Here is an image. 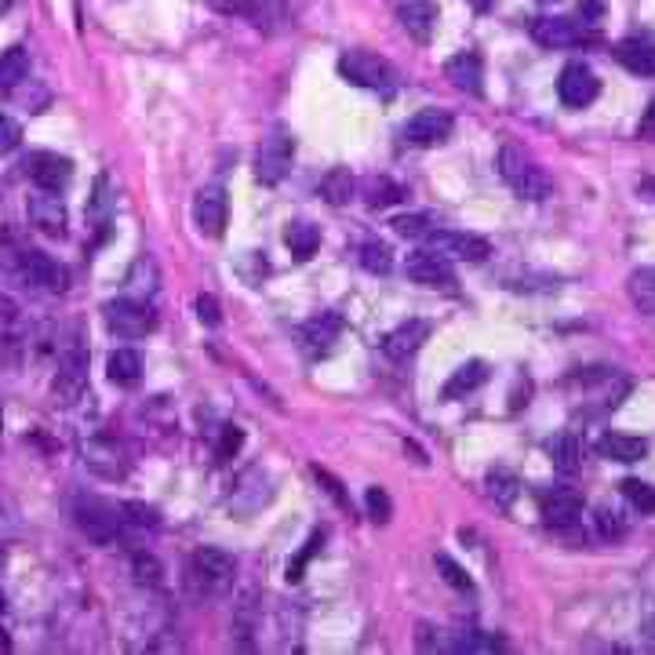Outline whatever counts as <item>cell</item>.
I'll return each instance as SVG.
<instances>
[{"label": "cell", "mask_w": 655, "mask_h": 655, "mask_svg": "<svg viewBox=\"0 0 655 655\" xmlns=\"http://www.w3.org/2000/svg\"><path fill=\"white\" fill-rule=\"evenodd\" d=\"M30 77V55H26V48H8L0 51V88H15V84H22Z\"/></svg>", "instance_id": "obj_31"}, {"label": "cell", "mask_w": 655, "mask_h": 655, "mask_svg": "<svg viewBox=\"0 0 655 655\" xmlns=\"http://www.w3.org/2000/svg\"><path fill=\"white\" fill-rule=\"evenodd\" d=\"M102 321H106L110 335H117V339H146L157 328V313L150 310V303L128 295V299L102 306Z\"/></svg>", "instance_id": "obj_4"}, {"label": "cell", "mask_w": 655, "mask_h": 655, "mask_svg": "<svg viewBox=\"0 0 655 655\" xmlns=\"http://www.w3.org/2000/svg\"><path fill=\"white\" fill-rule=\"evenodd\" d=\"M353 190H357V179L350 175V168H332V172L321 179V197L328 204H335V208H339V204H350Z\"/></svg>", "instance_id": "obj_32"}, {"label": "cell", "mask_w": 655, "mask_h": 655, "mask_svg": "<svg viewBox=\"0 0 655 655\" xmlns=\"http://www.w3.org/2000/svg\"><path fill=\"white\" fill-rule=\"evenodd\" d=\"M321 543H324V535H321V532H313V535H310V543H306L303 550H299V557H295L292 565H288V583H299V579H303V568L310 565V557L317 554V550H321Z\"/></svg>", "instance_id": "obj_45"}, {"label": "cell", "mask_w": 655, "mask_h": 655, "mask_svg": "<svg viewBox=\"0 0 655 655\" xmlns=\"http://www.w3.org/2000/svg\"><path fill=\"white\" fill-rule=\"evenodd\" d=\"M0 430H4V404H0Z\"/></svg>", "instance_id": "obj_57"}, {"label": "cell", "mask_w": 655, "mask_h": 655, "mask_svg": "<svg viewBox=\"0 0 655 655\" xmlns=\"http://www.w3.org/2000/svg\"><path fill=\"white\" fill-rule=\"evenodd\" d=\"M226 215H230V201H226V190L222 186H204L193 201V222L204 237H222L226 230Z\"/></svg>", "instance_id": "obj_17"}, {"label": "cell", "mask_w": 655, "mask_h": 655, "mask_svg": "<svg viewBox=\"0 0 655 655\" xmlns=\"http://www.w3.org/2000/svg\"><path fill=\"white\" fill-rule=\"evenodd\" d=\"M4 565H8V550L0 546V572H4Z\"/></svg>", "instance_id": "obj_55"}, {"label": "cell", "mask_w": 655, "mask_h": 655, "mask_svg": "<svg viewBox=\"0 0 655 655\" xmlns=\"http://www.w3.org/2000/svg\"><path fill=\"white\" fill-rule=\"evenodd\" d=\"M15 313H19V306H15V299H8V295H0V321H15Z\"/></svg>", "instance_id": "obj_53"}, {"label": "cell", "mask_w": 655, "mask_h": 655, "mask_svg": "<svg viewBox=\"0 0 655 655\" xmlns=\"http://www.w3.org/2000/svg\"><path fill=\"white\" fill-rule=\"evenodd\" d=\"M455 128V117L448 110H437V106H426L404 124V139L412 146H441Z\"/></svg>", "instance_id": "obj_14"}, {"label": "cell", "mask_w": 655, "mask_h": 655, "mask_svg": "<svg viewBox=\"0 0 655 655\" xmlns=\"http://www.w3.org/2000/svg\"><path fill=\"white\" fill-rule=\"evenodd\" d=\"M484 379H488V364H484V361L459 364V368L448 375V383L441 386V401H463L466 393H474Z\"/></svg>", "instance_id": "obj_25"}, {"label": "cell", "mask_w": 655, "mask_h": 655, "mask_svg": "<svg viewBox=\"0 0 655 655\" xmlns=\"http://www.w3.org/2000/svg\"><path fill=\"white\" fill-rule=\"evenodd\" d=\"M361 266L368 273H390L393 270V252H390V244H383V241H368V244H361Z\"/></svg>", "instance_id": "obj_36"}, {"label": "cell", "mask_w": 655, "mask_h": 655, "mask_svg": "<svg viewBox=\"0 0 655 655\" xmlns=\"http://www.w3.org/2000/svg\"><path fill=\"white\" fill-rule=\"evenodd\" d=\"M284 244H288V252L295 255L299 262L313 259V252L321 248V230L313 226V222H292L288 230H284Z\"/></svg>", "instance_id": "obj_28"}, {"label": "cell", "mask_w": 655, "mask_h": 655, "mask_svg": "<svg viewBox=\"0 0 655 655\" xmlns=\"http://www.w3.org/2000/svg\"><path fill=\"white\" fill-rule=\"evenodd\" d=\"M430 339V321H423V317H412V321L397 324L390 335L383 339V353L390 357V361H408V357H415L419 353V346Z\"/></svg>", "instance_id": "obj_18"}, {"label": "cell", "mask_w": 655, "mask_h": 655, "mask_svg": "<svg viewBox=\"0 0 655 655\" xmlns=\"http://www.w3.org/2000/svg\"><path fill=\"white\" fill-rule=\"evenodd\" d=\"M208 4L226 15H252V0H208Z\"/></svg>", "instance_id": "obj_50"}, {"label": "cell", "mask_w": 655, "mask_h": 655, "mask_svg": "<svg viewBox=\"0 0 655 655\" xmlns=\"http://www.w3.org/2000/svg\"><path fill=\"white\" fill-rule=\"evenodd\" d=\"M364 197H368V208H390V204L404 201V190L397 186V182H390L383 175V179H368Z\"/></svg>", "instance_id": "obj_35"}, {"label": "cell", "mask_w": 655, "mask_h": 655, "mask_svg": "<svg viewBox=\"0 0 655 655\" xmlns=\"http://www.w3.org/2000/svg\"><path fill=\"white\" fill-rule=\"evenodd\" d=\"M77 524H81V532L88 535L91 543L106 546V543H113V539L121 535L124 517H121L117 506L99 503V499H88V503L77 506Z\"/></svg>", "instance_id": "obj_12"}, {"label": "cell", "mask_w": 655, "mask_h": 655, "mask_svg": "<svg viewBox=\"0 0 655 655\" xmlns=\"http://www.w3.org/2000/svg\"><path fill=\"white\" fill-rule=\"evenodd\" d=\"M121 517L124 524H135V528H161V514L146 503H121Z\"/></svg>", "instance_id": "obj_41"}, {"label": "cell", "mask_w": 655, "mask_h": 655, "mask_svg": "<svg viewBox=\"0 0 655 655\" xmlns=\"http://www.w3.org/2000/svg\"><path fill=\"white\" fill-rule=\"evenodd\" d=\"M528 33H532V41L539 44V48H579V44L594 41L597 30H586L583 22L575 19H561V15H543V19H535L532 26H528Z\"/></svg>", "instance_id": "obj_9"}, {"label": "cell", "mask_w": 655, "mask_h": 655, "mask_svg": "<svg viewBox=\"0 0 655 655\" xmlns=\"http://www.w3.org/2000/svg\"><path fill=\"white\" fill-rule=\"evenodd\" d=\"M0 612H4V597H0Z\"/></svg>", "instance_id": "obj_58"}, {"label": "cell", "mask_w": 655, "mask_h": 655, "mask_svg": "<svg viewBox=\"0 0 655 655\" xmlns=\"http://www.w3.org/2000/svg\"><path fill=\"white\" fill-rule=\"evenodd\" d=\"M517 488H521V484H517V477L510 474V470H492V474H488V492H492L495 503L510 506L517 499Z\"/></svg>", "instance_id": "obj_37"}, {"label": "cell", "mask_w": 655, "mask_h": 655, "mask_svg": "<svg viewBox=\"0 0 655 655\" xmlns=\"http://www.w3.org/2000/svg\"><path fill=\"white\" fill-rule=\"evenodd\" d=\"M452 652H506L503 637L495 634H481V630H463V634H455Z\"/></svg>", "instance_id": "obj_33"}, {"label": "cell", "mask_w": 655, "mask_h": 655, "mask_svg": "<svg viewBox=\"0 0 655 655\" xmlns=\"http://www.w3.org/2000/svg\"><path fill=\"white\" fill-rule=\"evenodd\" d=\"M408 277H412L415 284H423V288H452L455 284V270H452V262L448 259H441V255H434V252H415L412 259H408Z\"/></svg>", "instance_id": "obj_19"}, {"label": "cell", "mask_w": 655, "mask_h": 655, "mask_svg": "<svg viewBox=\"0 0 655 655\" xmlns=\"http://www.w3.org/2000/svg\"><path fill=\"white\" fill-rule=\"evenodd\" d=\"M623 499L634 506L637 514H655V488L648 481H637V477H626L623 484Z\"/></svg>", "instance_id": "obj_34"}, {"label": "cell", "mask_w": 655, "mask_h": 655, "mask_svg": "<svg viewBox=\"0 0 655 655\" xmlns=\"http://www.w3.org/2000/svg\"><path fill=\"white\" fill-rule=\"evenodd\" d=\"M241 444H244V430H241V426H222L219 448H215V455H219V463H226V459H233V455L241 452Z\"/></svg>", "instance_id": "obj_46"}, {"label": "cell", "mask_w": 655, "mask_h": 655, "mask_svg": "<svg viewBox=\"0 0 655 655\" xmlns=\"http://www.w3.org/2000/svg\"><path fill=\"white\" fill-rule=\"evenodd\" d=\"M252 630H255V601H252V594H244L241 605H237V619H233V634L241 637V648H252L248 645Z\"/></svg>", "instance_id": "obj_43"}, {"label": "cell", "mask_w": 655, "mask_h": 655, "mask_svg": "<svg viewBox=\"0 0 655 655\" xmlns=\"http://www.w3.org/2000/svg\"><path fill=\"white\" fill-rule=\"evenodd\" d=\"M292 157H295V139L288 128H273L259 146V157H255V179L262 186H277L284 182V175L292 172Z\"/></svg>", "instance_id": "obj_6"}, {"label": "cell", "mask_w": 655, "mask_h": 655, "mask_svg": "<svg viewBox=\"0 0 655 655\" xmlns=\"http://www.w3.org/2000/svg\"><path fill=\"white\" fill-rule=\"evenodd\" d=\"M339 73H343L350 84H357V88L383 91V95H390V91H393L390 62L379 59V55H372V51H364V48L343 51V55H339Z\"/></svg>", "instance_id": "obj_5"}, {"label": "cell", "mask_w": 655, "mask_h": 655, "mask_svg": "<svg viewBox=\"0 0 655 655\" xmlns=\"http://www.w3.org/2000/svg\"><path fill=\"white\" fill-rule=\"evenodd\" d=\"M22 142V128L11 117H0V153H11Z\"/></svg>", "instance_id": "obj_48"}, {"label": "cell", "mask_w": 655, "mask_h": 655, "mask_svg": "<svg viewBox=\"0 0 655 655\" xmlns=\"http://www.w3.org/2000/svg\"><path fill=\"white\" fill-rule=\"evenodd\" d=\"M637 139H645V142H655V99L648 102L645 117H641V124H637Z\"/></svg>", "instance_id": "obj_51"}, {"label": "cell", "mask_w": 655, "mask_h": 655, "mask_svg": "<svg viewBox=\"0 0 655 655\" xmlns=\"http://www.w3.org/2000/svg\"><path fill=\"white\" fill-rule=\"evenodd\" d=\"M626 292H630V303L645 313V317H655V266H645V270L630 273Z\"/></svg>", "instance_id": "obj_30"}, {"label": "cell", "mask_w": 655, "mask_h": 655, "mask_svg": "<svg viewBox=\"0 0 655 655\" xmlns=\"http://www.w3.org/2000/svg\"><path fill=\"white\" fill-rule=\"evenodd\" d=\"M197 310H201L204 324H219V303H215V295H201V299H197Z\"/></svg>", "instance_id": "obj_52"}, {"label": "cell", "mask_w": 655, "mask_h": 655, "mask_svg": "<svg viewBox=\"0 0 655 655\" xmlns=\"http://www.w3.org/2000/svg\"><path fill=\"white\" fill-rule=\"evenodd\" d=\"M499 175H503L506 186L517 197H524V201H546L554 193L550 175L539 168V161L524 150L521 142H506L503 150H499Z\"/></svg>", "instance_id": "obj_1"}, {"label": "cell", "mask_w": 655, "mask_h": 655, "mask_svg": "<svg viewBox=\"0 0 655 655\" xmlns=\"http://www.w3.org/2000/svg\"><path fill=\"white\" fill-rule=\"evenodd\" d=\"M26 212H30V226L37 233H44V237H66L70 215H66V204H62V197L55 190L33 193L30 204H26Z\"/></svg>", "instance_id": "obj_15"}, {"label": "cell", "mask_w": 655, "mask_h": 655, "mask_svg": "<svg viewBox=\"0 0 655 655\" xmlns=\"http://www.w3.org/2000/svg\"><path fill=\"white\" fill-rule=\"evenodd\" d=\"M364 506H368V517H372L375 524H386L393 517L390 495H386V488H379V484H372V488L364 492Z\"/></svg>", "instance_id": "obj_42"}, {"label": "cell", "mask_w": 655, "mask_h": 655, "mask_svg": "<svg viewBox=\"0 0 655 655\" xmlns=\"http://www.w3.org/2000/svg\"><path fill=\"white\" fill-rule=\"evenodd\" d=\"M423 248L448 262H484L492 255V244L484 241V237L459 233V230H430L423 237Z\"/></svg>", "instance_id": "obj_7"}, {"label": "cell", "mask_w": 655, "mask_h": 655, "mask_svg": "<svg viewBox=\"0 0 655 655\" xmlns=\"http://www.w3.org/2000/svg\"><path fill=\"white\" fill-rule=\"evenodd\" d=\"M597 535H601V539H623L626 521L619 517V510H612V506H601V510H597Z\"/></svg>", "instance_id": "obj_44"}, {"label": "cell", "mask_w": 655, "mask_h": 655, "mask_svg": "<svg viewBox=\"0 0 655 655\" xmlns=\"http://www.w3.org/2000/svg\"><path fill=\"white\" fill-rule=\"evenodd\" d=\"M313 477H317V481H321V484H324V492L332 495L335 503L343 506V510H350V495H346V492H343V484L335 481V477H332V474H328V470H321V466H313Z\"/></svg>", "instance_id": "obj_47"}, {"label": "cell", "mask_w": 655, "mask_h": 655, "mask_svg": "<svg viewBox=\"0 0 655 655\" xmlns=\"http://www.w3.org/2000/svg\"><path fill=\"white\" fill-rule=\"evenodd\" d=\"M233 575H237V561L226 550L201 546L186 565V586L193 597H222L233 586Z\"/></svg>", "instance_id": "obj_2"}, {"label": "cell", "mask_w": 655, "mask_h": 655, "mask_svg": "<svg viewBox=\"0 0 655 655\" xmlns=\"http://www.w3.org/2000/svg\"><path fill=\"white\" fill-rule=\"evenodd\" d=\"M444 77L452 81V88L466 91V95H481V88H484V66L474 51L452 55V59L444 62Z\"/></svg>", "instance_id": "obj_21"}, {"label": "cell", "mask_w": 655, "mask_h": 655, "mask_svg": "<svg viewBox=\"0 0 655 655\" xmlns=\"http://www.w3.org/2000/svg\"><path fill=\"white\" fill-rule=\"evenodd\" d=\"M543 4H554V0H543Z\"/></svg>", "instance_id": "obj_59"}, {"label": "cell", "mask_w": 655, "mask_h": 655, "mask_svg": "<svg viewBox=\"0 0 655 655\" xmlns=\"http://www.w3.org/2000/svg\"><path fill=\"white\" fill-rule=\"evenodd\" d=\"M106 372H110L113 386H135L142 379V357L135 350H113Z\"/></svg>", "instance_id": "obj_29"}, {"label": "cell", "mask_w": 655, "mask_h": 655, "mask_svg": "<svg viewBox=\"0 0 655 655\" xmlns=\"http://www.w3.org/2000/svg\"><path fill=\"white\" fill-rule=\"evenodd\" d=\"M597 455L608 459V463H641L648 455V441L619 434V430H608V434H601V441H597Z\"/></svg>", "instance_id": "obj_23"}, {"label": "cell", "mask_w": 655, "mask_h": 655, "mask_svg": "<svg viewBox=\"0 0 655 655\" xmlns=\"http://www.w3.org/2000/svg\"><path fill=\"white\" fill-rule=\"evenodd\" d=\"M84 466H88L91 474H99L102 481H124L131 470V459L121 441H113V437H91V441H84Z\"/></svg>", "instance_id": "obj_10"}, {"label": "cell", "mask_w": 655, "mask_h": 655, "mask_svg": "<svg viewBox=\"0 0 655 655\" xmlns=\"http://www.w3.org/2000/svg\"><path fill=\"white\" fill-rule=\"evenodd\" d=\"M579 22H583L586 30H597V26H601V0H586V4H579Z\"/></svg>", "instance_id": "obj_49"}, {"label": "cell", "mask_w": 655, "mask_h": 655, "mask_svg": "<svg viewBox=\"0 0 655 655\" xmlns=\"http://www.w3.org/2000/svg\"><path fill=\"white\" fill-rule=\"evenodd\" d=\"M88 386V350L81 346V339L73 335L66 339V346L59 350V375H55V393L62 397V404H73Z\"/></svg>", "instance_id": "obj_8"}, {"label": "cell", "mask_w": 655, "mask_h": 655, "mask_svg": "<svg viewBox=\"0 0 655 655\" xmlns=\"http://www.w3.org/2000/svg\"><path fill=\"white\" fill-rule=\"evenodd\" d=\"M470 4H474V11H488L495 4V0H470Z\"/></svg>", "instance_id": "obj_54"}, {"label": "cell", "mask_w": 655, "mask_h": 655, "mask_svg": "<svg viewBox=\"0 0 655 655\" xmlns=\"http://www.w3.org/2000/svg\"><path fill=\"white\" fill-rule=\"evenodd\" d=\"M339 335H343V317L339 313H317V317H310L303 324V343L313 357L332 353V346L339 343Z\"/></svg>", "instance_id": "obj_20"}, {"label": "cell", "mask_w": 655, "mask_h": 655, "mask_svg": "<svg viewBox=\"0 0 655 655\" xmlns=\"http://www.w3.org/2000/svg\"><path fill=\"white\" fill-rule=\"evenodd\" d=\"M11 270L26 288H37V292H66L70 284V273L62 262H55L48 252H19L11 255Z\"/></svg>", "instance_id": "obj_3"}, {"label": "cell", "mask_w": 655, "mask_h": 655, "mask_svg": "<svg viewBox=\"0 0 655 655\" xmlns=\"http://www.w3.org/2000/svg\"><path fill=\"white\" fill-rule=\"evenodd\" d=\"M30 179L41 186V190H55L59 193L66 182L73 179V164L66 161V157H59V153H37V157H30Z\"/></svg>", "instance_id": "obj_22"}, {"label": "cell", "mask_w": 655, "mask_h": 655, "mask_svg": "<svg viewBox=\"0 0 655 655\" xmlns=\"http://www.w3.org/2000/svg\"><path fill=\"white\" fill-rule=\"evenodd\" d=\"M597 95H601L597 73L590 66H583V62H568L561 77H557V99L565 102L568 110H586Z\"/></svg>", "instance_id": "obj_11"}, {"label": "cell", "mask_w": 655, "mask_h": 655, "mask_svg": "<svg viewBox=\"0 0 655 655\" xmlns=\"http://www.w3.org/2000/svg\"><path fill=\"white\" fill-rule=\"evenodd\" d=\"M539 514L550 528H572L583 517V495L575 488H543L539 492Z\"/></svg>", "instance_id": "obj_13"}, {"label": "cell", "mask_w": 655, "mask_h": 655, "mask_svg": "<svg viewBox=\"0 0 655 655\" xmlns=\"http://www.w3.org/2000/svg\"><path fill=\"white\" fill-rule=\"evenodd\" d=\"M550 452V463H554L557 474H575L579 470V459H583V444L575 434H557L554 441L546 444Z\"/></svg>", "instance_id": "obj_27"}, {"label": "cell", "mask_w": 655, "mask_h": 655, "mask_svg": "<svg viewBox=\"0 0 655 655\" xmlns=\"http://www.w3.org/2000/svg\"><path fill=\"white\" fill-rule=\"evenodd\" d=\"M615 62L637 77H655V44L652 41H619L615 44Z\"/></svg>", "instance_id": "obj_24"}, {"label": "cell", "mask_w": 655, "mask_h": 655, "mask_svg": "<svg viewBox=\"0 0 655 655\" xmlns=\"http://www.w3.org/2000/svg\"><path fill=\"white\" fill-rule=\"evenodd\" d=\"M131 572H135V579L146 583V586H161L164 583V568L153 554H135V557H131Z\"/></svg>", "instance_id": "obj_40"}, {"label": "cell", "mask_w": 655, "mask_h": 655, "mask_svg": "<svg viewBox=\"0 0 655 655\" xmlns=\"http://www.w3.org/2000/svg\"><path fill=\"white\" fill-rule=\"evenodd\" d=\"M157 284H161V273H157V262L150 259V255H142V259H135V266H131L128 273V295L131 299H153L157 295Z\"/></svg>", "instance_id": "obj_26"}, {"label": "cell", "mask_w": 655, "mask_h": 655, "mask_svg": "<svg viewBox=\"0 0 655 655\" xmlns=\"http://www.w3.org/2000/svg\"><path fill=\"white\" fill-rule=\"evenodd\" d=\"M11 8V0H0V11H8Z\"/></svg>", "instance_id": "obj_56"}, {"label": "cell", "mask_w": 655, "mask_h": 655, "mask_svg": "<svg viewBox=\"0 0 655 655\" xmlns=\"http://www.w3.org/2000/svg\"><path fill=\"white\" fill-rule=\"evenodd\" d=\"M437 572H441V575H444V583L455 586L459 594H474V579H470V575H466L463 568L455 565V561H452L448 554H437Z\"/></svg>", "instance_id": "obj_39"}, {"label": "cell", "mask_w": 655, "mask_h": 655, "mask_svg": "<svg viewBox=\"0 0 655 655\" xmlns=\"http://www.w3.org/2000/svg\"><path fill=\"white\" fill-rule=\"evenodd\" d=\"M390 226H393V233H397V237H404V241H423L426 233L434 230L426 215H397Z\"/></svg>", "instance_id": "obj_38"}, {"label": "cell", "mask_w": 655, "mask_h": 655, "mask_svg": "<svg viewBox=\"0 0 655 655\" xmlns=\"http://www.w3.org/2000/svg\"><path fill=\"white\" fill-rule=\"evenodd\" d=\"M437 19H441V11H437L434 0H404V4H397V22L415 44L434 41Z\"/></svg>", "instance_id": "obj_16"}]
</instances>
